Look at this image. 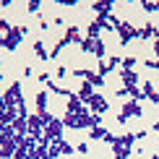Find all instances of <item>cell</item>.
Instances as JSON below:
<instances>
[{
  "label": "cell",
  "mask_w": 159,
  "mask_h": 159,
  "mask_svg": "<svg viewBox=\"0 0 159 159\" xmlns=\"http://www.w3.org/2000/svg\"><path fill=\"white\" fill-rule=\"evenodd\" d=\"M84 39H86V37H81V29H78V26H68V29H65V34L57 39V44L52 47V60L60 55L63 47H68V44H81Z\"/></svg>",
  "instance_id": "6da1fadb"
},
{
  "label": "cell",
  "mask_w": 159,
  "mask_h": 159,
  "mask_svg": "<svg viewBox=\"0 0 159 159\" xmlns=\"http://www.w3.org/2000/svg\"><path fill=\"white\" fill-rule=\"evenodd\" d=\"M21 91H24V89H21V81H13L8 89L3 91V110H5V107H21V104L26 102Z\"/></svg>",
  "instance_id": "7a4b0ae2"
},
{
  "label": "cell",
  "mask_w": 159,
  "mask_h": 159,
  "mask_svg": "<svg viewBox=\"0 0 159 159\" xmlns=\"http://www.w3.org/2000/svg\"><path fill=\"white\" fill-rule=\"evenodd\" d=\"M26 26H13V29L8 31V34H3V50L5 52H16L18 44H21V39L26 37Z\"/></svg>",
  "instance_id": "3957f363"
},
{
  "label": "cell",
  "mask_w": 159,
  "mask_h": 159,
  "mask_svg": "<svg viewBox=\"0 0 159 159\" xmlns=\"http://www.w3.org/2000/svg\"><path fill=\"white\" fill-rule=\"evenodd\" d=\"M81 50L86 52V55L99 57V60H104V55H107V47H104L102 37H86L84 42H81Z\"/></svg>",
  "instance_id": "277c9868"
},
{
  "label": "cell",
  "mask_w": 159,
  "mask_h": 159,
  "mask_svg": "<svg viewBox=\"0 0 159 159\" xmlns=\"http://www.w3.org/2000/svg\"><path fill=\"white\" fill-rule=\"evenodd\" d=\"M130 117H143V110H141V102H136V99H128V102L120 107V115H117V123L125 125L130 120Z\"/></svg>",
  "instance_id": "5b68a950"
},
{
  "label": "cell",
  "mask_w": 159,
  "mask_h": 159,
  "mask_svg": "<svg viewBox=\"0 0 159 159\" xmlns=\"http://www.w3.org/2000/svg\"><path fill=\"white\" fill-rule=\"evenodd\" d=\"M117 39H120V44L123 47H128L133 39H141V29H136V26H130V24H125V21H120V26H117Z\"/></svg>",
  "instance_id": "8992f818"
},
{
  "label": "cell",
  "mask_w": 159,
  "mask_h": 159,
  "mask_svg": "<svg viewBox=\"0 0 159 159\" xmlns=\"http://www.w3.org/2000/svg\"><path fill=\"white\" fill-rule=\"evenodd\" d=\"M63 130H65V125H63V117H52V120L44 125V138L52 143V141H60V138H65L63 136Z\"/></svg>",
  "instance_id": "52a82bcc"
},
{
  "label": "cell",
  "mask_w": 159,
  "mask_h": 159,
  "mask_svg": "<svg viewBox=\"0 0 159 159\" xmlns=\"http://www.w3.org/2000/svg\"><path fill=\"white\" fill-rule=\"evenodd\" d=\"M112 8H115V3H112V0H97V3H91L94 18H102V21H107V18L112 16Z\"/></svg>",
  "instance_id": "ba28073f"
},
{
  "label": "cell",
  "mask_w": 159,
  "mask_h": 159,
  "mask_svg": "<svg viewBox=\"0 0 159 159\" xmlns=\"http://www.w3.org/2000/svg\"><path fill=\"white\" fill-rule=\"evenodd\" d=\"M115 68H123V57L112 55V57H107V60H102V63H99L97 73H99V76H107L110 70H115Z\"/></svg>",
  "instance_id": "9c48e42d"
},
{
  "label": "cell",
  "mask_w": 159,
  "mask_h": 159,
  "mask_svg": "<svg viewBox=\"0 0 159 159\" xmlns=\"http://www.w3.org/2000/svg\"><path fill=\"white\" fill-rule=\"evenodd\" d=\"M16 151H18V143L13 138H0V159H13Z\"/></svg>",
  "instance_id": "30bf717a"
},
{
  "label": "cell",
  "mask_w": 159,
  "mask_h": 159,
  "mask_svg": "<svg viewBox=\"0 0 159 159\" xmlns=\"http://www.w3.org/2000/svg\"><path fill=\"white\" fill-rule=\"evenodd\" d=\"M89 110L94 112V115H104V112L110 110V102H107L102 94H94V99L89 102Z\"/></svg>",
  "instance_id": "8fae6325"
},
{
  "label": "cell",
  "mask_w": 159,
  "mask_h": 159,
  "mask_svg": "<svg viewBox=\"0 0 159 159\" xmlns=\"http://www.w3.org/2000/svg\"><path fill=\"white\" fill-rule=\"evenodd\" d=\"M76 94H78V99H81V102L86 104V107H89V102L94 99V86H91L89 81H84V84H81V89H78Z\"/></svg>",
  "instance_id": "7c38bea8"
},
{
  "label": "cell",
  "mask_w": 159,
  "mask_h": 159,
  "mask_svg": "<svg viewBox=\"0 0 159 159\" xmlns=\"http://www.w3.org/2000/svg\"><path fill=\"white\" fill-rule=\"evenodd\" d=\"M117 76H120V81H123L125 89L138 86V73H136V70H123V68H120V73H117Z\"/></svg>",
  "instance_id": "4fadbf2b"
},
{
  "label": "cell",
  "mask_w": 159,
  "mask_h": 159,
  "mask_svg": "<svg viewBox=\"0 0 159 159\" xmlns=\"http://www.w3.org/2000/svg\"><path fill=\"white\" fill-rule=\"evenodd\" d=\"M104 29H107V21H102V18H91L89 29H86V37H99Z\"/></svg>",
  "instance_id": "5bb4252c"
},
{
  "label": "cell",
  "mask_w": 159,
  "mask_h": 159,
  "mask_svg": "<svg viewBox=\"0 0 159 159\" xmlns=\"http://www.w3.org/2000/svg\"><path fill=\"white\" fill-rule=\"evenodd\" d=\"M86 110H89V107L78 99V94H73L68 102H65V112H86Z\"/></svg>",
  "instance_id": "9a60e30c"
},
{
  "label": "cell",
  "mask_w": 159,
  "mask_h": 159,
  "mask_svg": "<svg viewBox=\"0 0 159 159\" xmlns=\"http://www.w3.org/2000/svg\"><path fill=\"white\" fill-rule=\"evenodd\" d=\"M84 81H89L94 89H102V86H104V76H99V73H94V70H86L84 68Z\"/></svg>",
  "instance_id": "2e32d148"
},
{
  "label": "cell",
  "mask_w": 159,
  "mask_h": 159,
  "mask_svg": "<svg viewBox=\"0 0 159 159\" xmlns=\"http://www.w3.org/2000/svg\"><path fill=\"white\" fill-rule=\"evenodd\" d=\"M50 104V91H39L37 94V115H44Z\"/></svg>",
  "instance_id": "e0dca14e"
},
{
  "label": "cell",
  "mask_w": 159,
  "mask_h": 159,
  "mask_svg": "<svg viewBox=\"0 0 159 159\" xmlns=\"http://www.w3.org/2000/svg\"><path fill=\"white\" fill-rule=\"evenodd\" d=\"M47 89H50V94H57V97H63L65 102H68L70 97H73V91H68V89H63V86H57V84H52V78L47 81Z\"/></svg>",
  "instance_id": "ac0fdd59"
},
{
  "label": "cell",
  "mask_w": 159,
  "mask_h": 159,
  "mask_svg": "<svg viewBox=\"0 0 159 159\" xmlns=\"http://www.w3.org/2000/svg\"><path fill=\"white\" fill-rule=\"evenodd\" d=\"M141 89H143V94H146V99H149V102L159 104V94H157V89H154V84H151V81H143V86H141Z\"/></svg>",
  "instance_id": "d6986e66"
},
{
  "label": "cell",
  "mask_w": 159,
  "mask_h": 159,
  "mask_svg": "<svg viewBox=\"0 0 159 159\" xmlns=\"http://www.w3.org/2000/svg\"><path fill=\"white\" fill-rule=\"evenodd\" d=\"M159 34V29L154 24H146V26H141V39H151V42H154V37Z\"/></svg>",
  "instance_id": "ffe728a7"
},
{
  "label": "cell",
  "mask_w": 159,
  "mask_h": 159,
  "mask_svg": "<svg viewBox=\"0 0 159 159\" xmlns=\"http://www.w3.org/2000/svg\"><path fill=\"white\" fill-rule=\"evenodd\" d=\"M107 133H110L107 128L97 125V128H91V130H89V138H91V141H104V136H107Z\"/></svg>",
  "instance_id": "44dd1931"
},
{
  "label": "cell",
  "mask_w": 159,
  "mask_h": 159,
  "mask_svg": "<svg viewBox=\"0 0 159 159\" xmlns=\"http://www.w3.org/2000/svg\"><path fill=\"white\" fill-rule=\"evenodd\" d=\"M34 52H37V57H39V60H42V63H47L50 60V52H47V47H44V44L42 42H34Z\"/></svg>",
  "instance_id": "7402d4cb"
},
{
  "label": "cell",
  "mask_w": 159,
  "mask_h": 159,
  "mask_svg": "<svg viewBox=\"0 0 159 159\" xmlns=\"http://www.w3.org/2000/svg\"><path fill=\"white\" fill-rule=\"evenodd\" d=\"M60 151H63V157H73V143H68L65 138H60Z\"/></svg>",
  "instance_id": "603a6c76"
},
{
  "label": "cell",
  "mask_w": 159,
  "mask_h": 159,
  "mask_svg": "<svg viewBox=\"0 0 159 159\" xmlns=\"http://www.w3.org/2000/svg\"><path fill=\"white\" fill-rule=\"evenodd\" d=\"M136 65H138V60H136L133 55H128V57H123V70H133Z\"/></svg>",
  "instance_id": "cb8c5ba5"
},
{
  "label": "cell",
  "mask_w": 159,
  "mask_h": 159,
  "mask_svg": "<svg viewBox=\"0 0 159 159\" xmlns=\"http://www.w3.org/2000/svg\"><path fill=\"white\" fill-rule=\"evenodd\" d=\"M141 8L146 11V13H159V0H157V3H149V0H143Z\"/></svg>",
  "instance_id": "d4e9b609"
},
{
  "label": "cell",
  "mask_w": 159,
  "mask_h": 159,
  "mask_svg": "<svg viewBox=\"0 0 159 159\" xmlns=\"http://www.w3.org/2000/svg\"><path fill=\"white\" fill-rule=\"evenodd\" d=\"M39 5H42L39 0H29V3H26V11L29 13H39Z\"/></svg>",
  "instance_id": "484cf974"
},
{
  "label": "cell",
  "mask_w": 159,
  "mask_h": 159,
  "mask_svg": "<svg viewBox=\"0 0 159 159\" xmlns=\"http://www.w3.org/2000/svg\"><path fill=\"white\" fill-rule=\"evenodd\" d=\"M55 76H57V78H68L70 73H68V68H63V65H60V68L55 70Z\"/></svg>",
  "instance_id": "4316f807"
},
{
  "label": "cell",
  "mask_w": 159,
  "mask_h": 159,
  "mask_svg": "<svg viewBox=\"0 0 159 159\" xmlns=\"http://www.w3.org/2000/svg\"><path fill=\"white\" fill-rule=\"evenodd\" d=\"M143 65H146V68H151V70H159V60H154V57H151V60H146Z\"/></svg>",
  "instance_id": "83f0119b"
},
{
  "label": "cell",
  "mask_w": 159,
  "mask_h": 159,
  "mask_svg": "<svg viewBox=\"0 0 159 159\" xmlns=\"http://www.w3.org/2000/svg\"><path fill=\"white\" fill-rule=\"evenodd\" d=\"M76 151H78V154H89V143H78Z\"/></svg>",
  "instance_id": "f1b7e54d"
},
{
  "label": "cell",
  "mask_w": 159,
  "mask_h": 159,
  "mask_svg": "<svg viewBox=\"0 0 159 159\" xmlns=\"http://www.w3.org/2000/svg\"><path fill=\"white\" fill-rule=\"evenodd\" d=\"M154 55H157V60H159V34L154 37Z\"/></svg>",
  "instance_id": "f546056e"
},
{
  "label": "cell",
  "mask_w": 159,
  "mask_h": 159,
  "mask_svg": "<svg viewBox=\"0 0 159 159\" xmlns=\"http://www.w3.org/2000/svg\"><path fill=\"white\" fill-rule=\"evenodd\" d=\"M154 133H157V141H159V120L154 123Z\"/></svg>",
  "instance_id": "4dcf8cb0"
},
{
  "label": "cell",
  "mask_w": 159,
  "mask_h": 159,
  "mask_svg": "<svg viewBox=\"0 0 159 159\" xmlns=\"http://www.w3.org/2000/svg\"><path fill=\"white\" fill-rule=\"evenodd\" d=\"M149 159H159V157H157V154H154V157H149Z\"/></svg>",
  "instance_id": "1f68e13d"
}]
</instances>
